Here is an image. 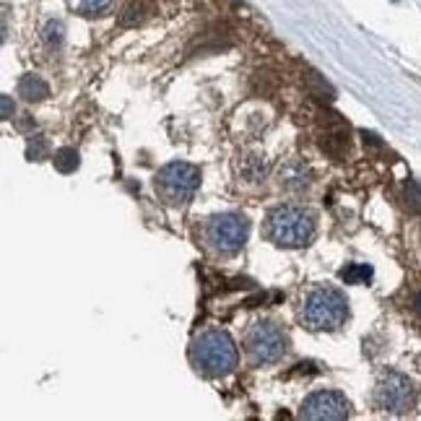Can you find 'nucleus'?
I'll use <instances>...</instances> for the list:
<instances>
[{
    "label": "nucleus",
    "mask_w": 421,
    "mask_h": 421,
    "mask_svg": "<svg viewBox=\"0 0 421 421\" xmlns=\"http://www.w3.org/2000/svg\"><path fill=\"white\" fill-rule=\"evenodd\" d=\"M265 235L278 247L296 250L312 242L315 216L302 206H276L265 219Z\"/></svg>",
    "instance_id": "1"
},
{
    "label": "nucleus",
    "mask_w": 421,
    "mask_h": 421,
    "mask_svg": "<svg viewBox=\"0 0 421 421\" xmlns=\"http://www.w3.org/2000/svg\"><path fill=\"white\" fill-rule=\"evenodd\" d=\"M302 317L312 331H335L349 317V299L333 286H320L304 299Z\"/></svg>",
    "instance_id": "2"
},
{
    "label": "nucleus",
    "mask_w": 421,
    "mask_h": 421,
    "mask_svg": "<svg viewBox=\"0 0 421 421\" xmlns=\"http://www.w3.org/2000/svg\"><path fill=\"white\" fill-rule=\"evenodd\" d=\"M193 359L198 370L208 377H224L235 372L237 367V346L224 331H206L193 346Z\"/></svg>",
    "instance_id": "3"
},
{
    "label": "nucleus",
    "mask_w": 421,
    "mask_h": 421,
    "mask_svg": "<svg viewBox=\"0 0 421 421\" xmlns=\"http://www.w3.org/2000/svg\"><path fill=\"white\" fill-rule=\"evenodd\" d=\"M200 185V169L187 161H172L157 175V193L169 206H185Z\"/></svg>",
    "instance_id": "4"
},
{
    "label": "nucleus",
    "mask_w": 421,
    "mask_h": 421,
    "mask_svg": "<svg viewBox=\"0 0 421 421\" xmlns=\"http://www.w3.org/2000/svg\"><path fill=\"white\" fill-rule=\"evenodd\" d=\"M247 232H250V224H247L245 216L219 214L208 219L206 229H203V239L214 253L232 255L247 242Z\"/></svg>",
    "instance_id": "5"
},
{
    "label": "nucleus",
    "mask_w": 421,
    "mask_h": 421,
    "mask_svg": "<svg viewBox=\"0 0 421 421\" xmlns=\"http://www.w3.org/2000/svg\"><path fill=\"white\" fill-rule=\"evenodd\" d=\"M416 385L398 372H388L374 385V406L388 413H408L416 406Z\"/></svg>",
    "instance_id": "6"
},
{
    "label": "nucleus",
    "mask_w": 421,
    "mask_h": 421,
    "mask_svg": "<svg viewBox=\"0 0 421 421\" xmlns=\"http://www.w3.org/2000/svg\"><path fill=\"white\" fill-rule=\"evenodd\" d=\"M245 351L253 364H276L286 354V335L273 323H255L247 331Z\"/></svg>",
    "instance_id": "7"
},
{
    "label": "nucleus",
    "mask_w": 421,
    "mask_h": 421,
    "mask_svg": "<svg viewBox=\"0 0 421 421\" xmlns=\"http://www.w3.org/2000/svg\"><path fill=\"white\" fill-rule=\"evenodd\" d=\"M302 419L310 421H343L349 419V401L335 390L312 392L302 406Z\"/></svg>",
    "instance_id": "8"
},
{
    "label": "nucleus",
    "mask_w": 421,
    "mask_h": 421,
    "mask_svg": "<svg viewBox=\"0 0 421 421\" xmlns=\"http://www.w3.org/2000/svg\"><path fill=\"white\" fill-rule=\"evenodd\" d=\"M268 175V161L263 154H245L239 159V177L245 182H260Z\"/></svg>",
    "instance_id": "9"
},
{
    "label": "nucleus",
    "mask_w": 421,
    "mask_h": 421,
    "mask_svg": "<svg viewBox=\"0 0 421 421\" xmlns=\"http://www.w3.org/2000/svg\"><path fill=\"white\" fill-rule=\"evenodd\" d=\"M19 97H24L26 102H42V99L49 97V86L40 76L26 73V76L19 81Z\"/></svg>",
    "instance_id": "10"
},
{
    "label": "nucleus",
    "mask_w": 421,
    "mask_h": 421,
    "mask_svg": "<svg viewBox=\"0 0 421 421\" xmlns=\"http://www.w3.org/2000/svg\"><path fill=\"white\" fill-rule=\"evenodd\" d=\"M281 185L286 190H296V193H302L304 187H310V172L302 167V164H286L281 167Z\"/></svg>",
    "instance_id": "11"
},
{
    "label": "nucleus",
    "mask_w": 421,
    "mask_h": 421,
    "mask_svg": "<svg viewBox=\"0 0 421 421\" xmlns=\"http://www.w3.org/2000/svg\"><path fill=\"white\" fill-rule=\"evenodd\" d=\"M115 0H68V6L81 16H102L112 8Z\"/></svg>",
    "instance_id": "12"
},
{
    "label": "nucleus",
    "mask_w": 421,
    "mask_h": 421,
    "mask_svg": "<svg viewBox=\"0 0 421 421\" xmlns=\"http://www.w3.org/2000/svg\"><path fill=\"white\" fill-rule=\"evenodd\" d=\"M52 164H55V169L58 172H63V175H70V172H76L79 169V151L70 146H63L55 151V157H52Z\"/></svg>",
    "instance_id": "13"
},
{
    "label": "nucleus",
    "mask_w": 421,
    "mask_h": 421,
    "mask_svg": "<svg viewBox=\"0 0 421 421\" xmlns=\"http://www.w3.org/2000/svg\"><path fill=\"white\" fill-rule=\"evenodd\" d=\"M146 19V3L143 0H127V6L120 10V26H138Z\"/></svg>",
    "instance_id": "14"
},
{
    "label": "nucleus",
    "mask_w": 421,
    "mask_h": 421,
    "mask_svg": "<svg viewBox=\"0 0 421 421\" xmlns=\"http://www.w3.org/2000/svg\"><path fill=\"white\" fill-rule=\"evenodd\" d=\"M341 278L346 284H367L372 278V268L364 263H351L341 271Z\"/></svg>",
    "instance_id": "15"
},
{
    "label": "nucleus",
    "mask_w": 421,
    "mask_h": 421,
    "mask_svg": "<svg viewBox=\"0 0 421 421\" xmlns=\"http://www.w3.org/2000/svg\"><path fill=\"white\" fill-rule=\"evenodd\" d=\"M26 159H29V161H42V159H47V141H45V136L29 138V143H26Z\"/></svg>",
    "instance_id": "16"
},
{
    "label": "nucleus",
    "mask_w": 421,
    "mask_h": 421,
    "mask_svg": "<svg viewBox=\"0 0 421 421\" xmlns=\"http://www.w3.org/2000/svg\"><path fill=\"white\" fill-rule=\"evenodd\" d=\"M63 37H65L63 21H47V26H45V42H47L49 47H60V45H63Z\"/></svg>",
    "instance_id": "17"
},
{
    "label": "nucleus",
    "mask_w": 421,
    "mask_h": 421,
    "mask_svg": "<svg viewBox=\"0 0 421 421\" xmlns=\"http://www.w3.org/2000/svg\"><path fill=\"white\" fill-rule=\"evenodd\" d=\"M403 198H406L408 208L421 211V185L416 180H408V182H406V187H403Z\"/></svg>",
    "instance_id": "18"
},
{
    "label": "nucleus",
    "mask_w": 421,
    "mask_h": 421,
    "mask_svg": "<svg viewBox=\"0 0 421 421\" xmlns=\"http://www.w3.org/2000/svg\"><path fill=\"white\" fill-rule=\"evenodd\" d=\"M307 81H310V86H312V88H320L323 94H328V97H333V88L328 86L325 81H320V76H317V73H307Z\"/></svg>",
    "instance_id": "19"
},
{
    "label": "nucleus",
    "mask_w": 421,
    "mask_h": 421,
    "mask_svg": "<svg viewBox=\"0 0 421 421\" xmlns=\"http://www.w3.org/2000/svg\"><path fill=\"white\" fill-rule=\"evenodd\" d=\"M13 112H16V107H13L10 97L8 94H3V97H0V115H3V120H10L13 118Z\"/></svg>",
    "instance_id": "20"
},
{
    "label": "nucleus",
    "mask_w": 421,
    "mask_h": 421,
    "mask_svg": "<svg viewBox=\"0 0 421 421\" xmlns=\"http://www.w3.org/2000/svg\"><path fill=\"white\" fill-rule=\"evenodd\" d=\"M413 310H416V312L421 315V292L416 296H413Z\"/></svg>",
    "instance_id": "21"
}]
</instances>
